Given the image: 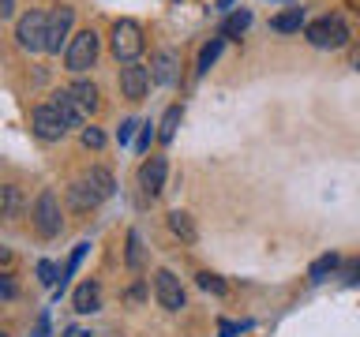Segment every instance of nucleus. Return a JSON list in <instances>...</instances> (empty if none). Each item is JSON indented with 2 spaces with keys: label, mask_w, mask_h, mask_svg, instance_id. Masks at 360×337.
<instances>
[{
  "label": "nucleus",
  "mask_w": 360,
  "mask_h": 337,
  "mask_svg": "<svg viewBox=\"0 0 360 337\" xmlns=\"http://www.w3.org/2000/svg\"><path fill=\"white\" fill-rule=\"evenodd\" d=\"M64 337H90V333H86V330H79V326H68Z\"/></svg>",
  "instance_id": "nucleus-33"
},
{
  "label": "nucleus",
  "mask_w": 360,
  "mask_h": 337,
  "mask_svg": "<svg viewBox=\"0 0 360 337\" xmlns=\"http://www.w3.org/2000/svg\"><path fill=\"white\" fill-rule=\"evenodd\" d=\"M221 49H225V38H214L210 45H202V53H199V64H195V72H199V75H207V72H210V64H214V60H218V56H221Z\"/></svg>",
  "instance_id": "nucleus-21"
},
{
  "label": "nucleus",
  "mask_w": 360,
  "mask_h": 337,
  "mask_svg": "<svg viewBox=\"0 0 360 337\" xmlns=\"http://www.w3.org/2000/svg\"><path fill=\"white\" fill-rule=\"evenodd\" d=\"M278 4H292V0H278Z\"/></svg>",
  "instance_id": "nucleus-35"
},
{
  "label": "nucleus",
  "mask_w": 360,
  "mask_h": 337,
  "mask_svg": "<svg viewBox=\"0 0 360 337\" xmlns=\"http://www.w3.org/2000/svg\"><path fill=\"white\" fill-rule=\"evenodd\" d=\"M19 296V289H15V281H11L8 270H0V300H15Z\"/></svg>",
  "instance_id": "nucleus-29"
},
{
  "label": "nucleus",
  "mask_w": 360,
  "mask_h": 337,
  "mask_svg": "<svg viewBox=\"0 0 360 337\" xmlns=\"http://www.w3.org/2000/svg\"><path fill=\"white\" fill-rule=\"evenodd\" d=\"M0 337H8V333H0Z\"/></svg>",
  "instance_id": "nucleus-36"
},
{
  "label": "nucleus",
  "mask_w": 360,
  "mask_h": 337,
  "mask_svg": "<svg viewBox=\"0 0 360 337\" xmlns=\"http://www.w3.org/2000/svg\"><path fill=\"white\" fill-rule=\"evenodd\" d=\"M248 27H252V11H233V15L221 22V38H240Z\"/></svg>",
  "instance_id": "nucleus-19"
},
{
  "label": "nucleus",
  "mask_w": 360,
  "mask_h": 337,
  "mask_svg": "<svg viewBox=\"0 0 360 337\" xmlns=\"http://www.w3.org/2000/svg\"><path fill=\"white\" fill-rule=\"evenodd\" d=\"M308 41L315 49H342L349 41V27L342 15H319L315 22H308Z\"/></svg>",
  "instance_id": "nucleus-2"
},
{
  "label": "nucleus",
  "mask_w": 360,
  "mask_h": 337,
  "mask_svg": "<svg viewBox=\"0 0 360 337\" xmlns=\"http://www.w3.org/2000/svg\"><path fill=\"white\" fill-rule=\"evenodd\" d=\"M128 266L131 270H139L143 266V240H139V232H128Z\"/></svg>",
  "instance_id": "nucleus-25"
},
{
  "label": "nucleus",
  "mask_w": 360,
  "mask_h": 337,
  "mask_svg": "<svg viewBox=\"0 0 360 337\" xmlns=\"http://www.w3.org/2000/svg\"><path fill=\"white\" fill-rule=\"evenodd\" d=\"M154 296H158V303H162L165 311L188 308L184 285H180V277L173 274V270H158V274H154Z\"/></svg>",
  "instance_id": "nucleus-6"
},
{
  "label": "nucleus",
  "mask_w": 360,
  "mask_h": 337,
  "mask_svg": "<svg viewBox=\"0 0 360 337\" xmlns=\"http://www.w3.org/2000/svg\"><path fill=\"white\" fill-rule=\"evenodd\" d=\"M139 128H143L139 120H124V124H120V131H117V143H120V146H128V143L135 139V131H139Z\"/></svg>",
  "instance_id": "nucleus-28"
},
{
  "label": "nucleus",
  "mask_w": 360,
  "mask_h": 337,
  "mask_svg": "<svg viewBox=\"0 0 360 337\" xmlns=\"http://www.w3.org/2000/svg\"><path fill=\"white\" fill-rule=\"evenodd\" d=\"M112 56L124 64H135V56L143 53V27L135 19H120L117 27H112Z\"/></svg>",
  "instance_id": "nucleus-3"
},
{
  "label": "nucleus",
  "mask_w": 360,
  "mask_h": 337,
  "mask_svg": "<svg viewBox=\"0 0 360 337\" xmlns=\"http://www.w3.org/2000/svg\"><path fill=\"white\" fill-rule=\"evenodd\" d=\"M68 199H72V206H75V210H90V206H98V202H101L94 191L86 187V180H75L72 191H68Z\"/></svg>",
  "instance_id": "nucleus-17"
},
{
  "label": "nucleus",
  "mask_w": 360,
  "mask_h": 337,
  "mask_svg": "<svg viewBox=\"0 0 360 337\" xmlns=\"http://www.w3.org/2000/svg\"><path fill=\"white\" fill-rule=\"evenodd\" d=\"M154 135H158L154 124H143V128H139V139H135V150H139V154L150 150V139H154Z\"/></svg>",
  "instance_id": "nucleus-30"
},
{
  "label": "nucleus",
  "mask_w": 360,
  "mask_h": 337,
  "mask_svg": "<svg viewBox=\"0 0 360 337\" xmlns=\"http://www.w3.org/2000/svg\"><path fill=\"white\" fill-rule=\"evenodd\" d=\"M233 4V0H218V8H229Z\"/></svg>",
  "instance_id": "nucleus-34"
},
{
  "label": "nucleus",
  "mask_w": 360,
  "mask_h": 337,
  "mask_svg": "<svg viewBox=\"0 0 360 337\" xmlns=\"http://www.w3.org/2000/svg\"><path fill=\"white\" fill-rule=\"evenodd\" d=\"M79 139H83L86 150H101V146H105V135H101V128H83V135H79Z\"/></svg>",
  "instance_id": "nucleus-27"
},
{
  "label": "nucleus",
  "mask_w": 360,
  "mask_h": 337,
  "mask_svg": "<svg viewBox=\"0 0 360 337\" xmlns=\"http://www.w3.org/2000/svg\"><path fill=\"white\" fill-rule=\"evenodd\" d=\"M165 173H169V161L165 157H146L143 168H139V187H143V195H150L158 199L165 191Z\"/></svg>",
  "instance_id": "nucleus-9"
},
{
  "label": "nucleus",
  "mask_w": 360,
  "mask_h": 337,
  "mask_svg": "<svg viewBox=\"0 0 360 337\" xmlns=\"http://www.w3.org/2000/svg\"><path fill=\"white\" fill-rule=\"evenodd\" d=\"M195 281H199V289H202V292H214V296H225V292H229V285H225L218 274H199Z\"/></svg>",
  "instance_id": "nucleus-24"
},
{
  "label": "nucleus",
  "mask_w": 360,
  "mask_h": 337,
  "mask_svg": "<svg viewBox=\"0 0 360 337\" xmlns=\"http://www.w3.org/2000/svg\"><path fill=\"white\" fill-rule=\"evenodd\" d=\"M338 263H342L338 255H323V258H315L311 270H308V277H311V281H326V274H334Z\"/></svg>",
  "instance_id": "nucleus-22"
},
{
  "label": "nucleus",
  "mask_w": 360,
  "mask_h": 337,
  "mask_svg": "<svg viewBox=\"0 0 360 337\" xmlns=\"http://www.w3.org/2000/svg\"><path fill=\"white\" fill-rule=\"evenodd\" d=\"M15 41L27 53H45L49 49V11H27L15 22Z\"/></svg>",
  "instance_id": "nucleus-1"
},
{
  "label": "nucleus",
  "mask_w": 360,
  "mask_h": 337,
  "mask_svg": "<svg viewBox=\"0 0 360 337\" xmlns=\"http://www.w3.org/2000/svg\"><path fill=\"white\" fill-rule=\"evenodd\" d=\"M180 117H184V109H180V105H169L165 117H162V124H158V139H162V143H173V135H176V128H180Z\"/></svg>",
  "instance_id": "nucleus-16"
},
{
  "label": "nucleus",
  "mask_w": 360,
  "mask_h": 337,
  "mask_svg": "<svg viewBox=\"0 0 360 337\" xmlns=\"http://www.w3.org/2000/svg\"><path fill=\"white\" fill-rule=\"evenodd\" d=\"M72 22H75V8H53L49 11V49L45 53H60V45L68 41V34H72Z\"/></svg>",
  "instance_id": "nucleus-10"
},
{
  "label": "nucleus",
  "mask_w": 360,
  "mask_h": 337,
  "mask_svg": "<svg viewBox=\"0 0 360 337\" xmlns=\"http://www.w3.org/2000/svg\"><path fill=\"white\" fill-rule=\"evenodd\" d=\"M38 281H41V285H49V289H60V270L45 258V263H38Z\"/></svg>",
  "instance_id": "nucleus-26"
},
{
  "label": "nucleus",
  "mask_w": 360,
  "mask_h": 337,
  "mask_svg": "<svg viewBox=\"0 0 360 337\" xmlns=\"http://www.w3.org/2000/svg\"><path fill=\"white\" fill-rule=\"evenodd\" d=\"M169 229H173L180 240H188V244L195 240V225H191V218H188L184 210H173V213H169Z\"/></svg>",
  "instance_id": "nucleus-20"
},
{
  "label": "nucleus",
  "mask_w": 360,
  "mask_h": 337,
  "mask_svg": "<svg viewBox=\"0 0 360 337\" xmlns=\"http://www.w3.org/2000/svg\"><path fill=\"white\" fill-rule=\"evenodd\" d=\"M30 131L38 135L41 143H56V139H64L68 124L60 120V112H56L49 101H45V105H38V109L30 112Z\"/></svg>",
  "instance_id": "nucleus-7"
},
{
  "label": "nucleus",
  "mask_w": 360,
  "mask_h": 337,
  "mask_svg": "<svg viewBox=\"0 0 360 337\" xmlns=\"http://www.w3.org/2000/svg\"><path fill=\"white\" fill-rule=\"evenodd\" d=\"M300 27H304V8H285L281 15L270 19V30H278V34H292Z\"/></svg>",
  "instance_id": "nucleus-15"
},
{
  "label": "nucleus",
  "mask_w": 360,
  "mask_h": 337,
  "mask_svg": "<svg viewBox=\"0 0 360 337\" xmlns=\"http://www.w3.org/2000/svg\"><path fill=\"white\" fill-rule=\"evenodd\" d=\"M72 303H75V311H79V315L98 311V308H101V285H98V281H83V285L75 289Z\"/></svg>",
  "instance_id": "nucleus-13"
},
{
  "label": "nucleus",
  "mask_w": 360,
  "mask_h": 337,
  "mask_svg": "<svg viewBox=\"0 0 360 337\" xmlns=\"http://www.w3.org/2000/svg\"><path fill=\"white\" fill-rule=\"evenodd\" d=\"M11 11H15V0H0V19H11Z\"/></svg>",
  "instance_id": "nucleus-32"
},
{
  "label": "nucleus",
  "mask_w": 360,
  "mask_h": 337,
  "mask_svg": "<svg viewBox=\"0 0 360 337\" xmlns=\"http://www.w3.org/2000/svg\"><path fill=\"white\" fill-rule=\"evenodd\" d=\"M176 67H180V60H176L173 49H158V53L150 56V83L173 86V83H176Z\"/></svg>",
  "instance_id": "nucleus-12"
},
{
  "label": "nucleus",
  "mask_w": 360,
  "mask_h": 337,
  "mask_svg": "<svg viewBox=\"0 0 360 337\" xmlns=\"http://www.w3.org/2000/svg\"><path fill=\"white\" fill-rule=\"evenodd\" d=\"M98 60V34L94 30H79L72 41H68V49H64V64L72 67V72H86V67H94Z\"/></svg>",
  "instance_id": "nucleus-4"
},
{
  "label": "nucleus",
  "mask_w": 360,
  "mask_h": 337,
  "mask_svg": "<svg viewBox=\"0 0 360 337\" xmlns=\"http://www.w3.org/2000/svg\"><path fill=\"white\" fill-rule=\"evenodd\" d=\"M11 263H15V255H11V247H4V244H0V266H11Z\"/></svg>",
  "instance_id": "nucleus-31"
},
{
  "label": "nucleus",
  "mask_w": 360,
  "mask_h": 337,
  "mask_svg": "<svg viewBox=\"0 0 360 337\" xmlns=\"http://www.w3.org/2000/svg\"><path fill=\"white\" fill-rule=\"evenodd\" d=\"M146 86H150V67H143V64H124L120 67V94L128 101H143Z\"/></svg>",
  "instance_id": "nucleus-8"
},
{
  "label": "nucleus",
  "mask_w": 360,
  "mask_h": 337,
  "mask_svg": "<svg viewBox=\"0 0 360 337\" xmlns=\"http://www.w3.org/2000/svg\"><path fill=\"white\" fill-rule=\"evenodd\" d=\"M19 191L15 187H0V218H11V213H19Z\"/></svg>",
  "instance_id": "nucleus-23"
},
{
  "label": "nucleus",
  "mask_w": 360,
  "mask_h": 337,
  "mask_svg": "<svg viewBox=\"0 0 360 337\" xmlns=\"http://www.w3.org/2000/svg\"><path fill=\"white\" fill-rule=\"evenodd\" d=\"M83 180H86V187L94 191L98 199H109V195H112V187H117V180H112V173H109L105 165H94Z\"/></svg>",
  "instance_id": "nucleus-14"
},
{
  "label": "nucleus",
  "mask_w": 360,
  "mask_h": 337,
  "mask_svg": "<svg viewBox=\"0 0 360 337\" xmlns=\"http://www.w3.org/2000/svg\"><path fill=\"white\" fill-rule=\"evenodd\" d=\"M68 90H72V94H75V101H79V105H83L86 112H94V109H98V86H94V83H86V79H79V83H72Z\"/></svg>",
  "instance_id": "nucleus-18"
},
{
  "label": "nucleus",
  "mask_w": 360,
  "mask_h": 337,
  "mask_svg": "<svg viewBox=\"0 0 360 337\" xmlns=\"http://www.w3.org/2000/svg\"><path fill=\"white\" fill-rule=\"evenodd\" d=\"M34 225H38V232L45 236V240H53V236H60L64 221H60V202H56V195L49 187L38 195V202H34Z\"/></svg>",
  "instance_id": "nucleus-5"
},
{
  "label": "nucleus",
  "mask_w": 360,
  "mask_h": 337,
  "mask_svg": "<svg viewBox=\"0 0 360 337\" xmlns=\"http://www.w3.org/2000/svg\"><path fill=\"white\" fill-rule=\"evenodd\" d=\"M49 105L60 112V120L68 124V128H79V124H86V117H90V112L75 101V94H72L68 86H64V90H56V94L49 98Z\"/></svg>",
  "instance_id": "nucleus-11"
}]
</instances>
